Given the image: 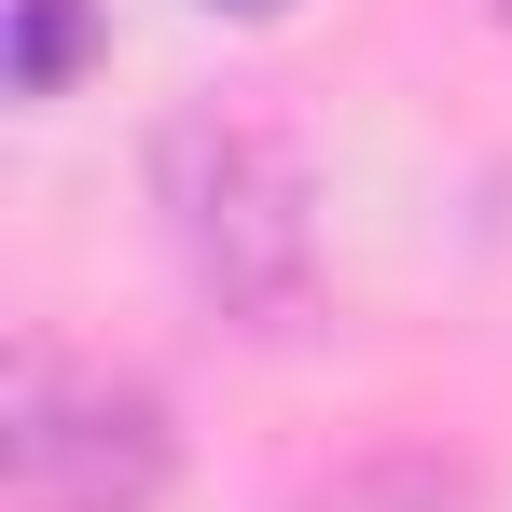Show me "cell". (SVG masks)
I'll use <instances>...</instances> for the list:
<instances>
[{
  "instance_id": "6da1fadb",
  "label": "cell",
  "mask_w": 512,
  "mask_h": 512,
  "mask_svg": "<svg viewBox=\"0 0 512 512\" xmlns=\"http://www.w3.org/2000/svg\"><path fill=\"white\" fill-rule=\"evenodd\" d=\"M153 208H167L180 277L236 333H291L305 319V291H319V180L263 111H222V97L167 111L153 125Z\"/></svg>"
},
{
  "instance_id": "7a4b0ae2",
  "label": "cell",
  "mask_w": 512,
  "mask_h": 512,
  "mask_svg": "<svg viewBox=\"0 0 512 512\" xmlns=\"http://www.w3.org/2000/svg\"><path fill=\"white\" fill-rule=\"evenodd\" d=\"M180 485V416L125 360L84 346H14L0 374V499L14 512H153Z\"/></svg>"
},
{
  "instance_id": "3957f363",
  "label": "cell",
  "mask_w": 512,
  "mask_h": 512,
  "mask_svg": "<svg viewBox=\"0 0 512 512\" xmlns=\"http://www.w3.org/2000/svg\"><path fill=\"white\" fill-rule=\"evenodd\" d=\"M277 512H485V485H471V457H443V443H360L333 471H305Z\"/></svg>"
},
{
  "instance_id": "277c9868",
  "label": "cell",
  "mask_w": 512,
  "mask_h": 512,
  "mask_svg": "<svg viewBox=\"0 0 512 512\" xmlns=\"http://www.w3.org/2000/svg\"><path fill=\"white\" fill-rule=\"evenodd\" d=\"M97 56V0H14V97H70Z\"/></svg>"
},
{
  "instance_id": "5b68a950",
  "label": "cell",
  "mask_w": 512,
  "mask_h": 512,
  "mask_svg": "<svg viewBox=\"0 0 512 512\" xmlns=\"http://www.w3.org/2000/svg\"><path fill=\"white\" fill-rule=\"evenodd\" d=\"M208 14H250V28H263V14H291V0H208Z\"/></svg>"
},
{
  "instance_id": "8992f818",
  "label": "cell",
  "mask_w": 512,
  "mask_h": 512,
  "mask_svg": "<svg viewBox=\"0 0 512 512\" xmlns=\"http://www.w3.org/2000/svg\"><path fill=\"white\" fill-rule=\"evenodd\" d=\"M499 28H512V0H499Z\"/></svg>"
}]
</instances>
